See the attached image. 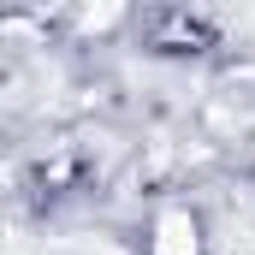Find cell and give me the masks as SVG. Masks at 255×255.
Segmentation results:
<instances>
[{
	"label": "cell",
	"mask_w": 255,
	"mask_h": 255,
	"mask_svg": "<svg viewBox=\"0 0 255 255\" xmlns=\"http://www.w3.org/2000/svg\"><path fill=\"white\" fill-rule=\"evenodd\" d=\"M142 30H148V42L166 48V54H202V48H214L220 18H214V12H190V6H160V12L142 18Z\"/></svg>",
	"instance_id": "obj_1"
},
{
	"label": "cell",
	"mask_w": 255,
	"mask_h": 255,
	"mask_svg": "<svg viewBox=\"0 0 255 255\" xmlns=\"http://www.w3.org/2000/svg\"><path fill=\"white\" fill-rule=\"evenodd\" d=\"M148 255H202V220L190 208H160L148 232Z\"/></svg>",
	"instance_id": "obj_2"
}]
</instances>
